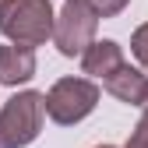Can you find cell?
Wrapping results in <instances>:
<instances>
[{"mask_svg":"<svg viewBox=\"0 0 148 148\" xmlns=\"http://www.w3.org/2000/svg\"><path fill=\"white\" fill-rule=\"evenodd\" d=\"M53 11L49 0H0V35L18 46H46L53 35Z\"/></svg>","mask_w":148,"mask_h":148,"instance_id":"1","label":"cell"},{"mask_svg":"<svg viewBox=\"0 0 148 148\" xmlns=\"http://www.w3.org/2000/svg\"><path fill=\"white\" fill-rule=\"evenodd\" d=\"M46 123V99L42 92H14L0 109V148H25L42 134Z\"/></svg>","mask_w":148,"mask_h":148,"instance_id":"2","label":"cell"},{"mask_svg":"<svg viewBox=\"0 0 148 148\" xmlns=\"http://www.w3.org/2000/svg\"><path fill=\"white\" fill-rule=\"evenodd\" d=\"M42 99H46V116L53 123L74 127L99 106V85L92 78H60L53 81L49 92H42Z\"/></svg>","mask_w":148,"mask_h":148,"instance_id":"3","label":"cell"},{"mask_svg":"<svg viewBox=\"0 0 148 148\" xmlns=\"http://www.w3.org/2000/svg\"><path fill=\"white\" fill-rule=\"evenodd\" d=\"M95 28H99V14L85 0H64V7L53 18L49 42L60 49V57H81L85 46L95 39Z\"/></svg>","mask_w":148,"mask_h":148,"instance_id":"4","label":"cell"},{"mask_svg":"<svg viewBox=\"0 0 148 148\" xmlns=\"http://www.w3.org/2000/svg\"><path fill=\"white\" fill-rule=\"evenodd\" d=\"M32 78H35V49L18 46V42L0 46V85L18 88Z\"/></svg>","mask_w":148,"mask_h":148,"instance_id":"5","label":"cell"},{"mask_svg":"<svg viewBox=\"0 0 148 148\" xmlns=\"http://www.w3.org/2000/svg\"><path fill=\"white\" fill-rule=\"evenodd\" d=\"M145 85H148V74H145L141 67H131L127 60H123L113 74H106V78H102V88H106L116 102H127V106H141Z\"/></svg>","mask_w":148,"mask_h":148,"instance_id":"6","label":"cell"},{"mask_svg":"<svg viewBox=\"0 0 148 148\" xmlns=\"http://www.w3.org/2000/svg\"><path fill=\"white\" fill-rule=\"evenodd\" d=\"M120 64H123V46L116 39H92L85 46V53H81V71L88 74L92 81H95V78L102 81L106 74H113Z\"/></svg>","mask_w":148,"mask_h":148,"instance_id":"7","label":"cell"},{"mask_svg":"<svg viewBox=\"0 0 148 148\" xmlns=\"http://www.w3.org/2000/svg\"><path fill=\"white\" fill-rule=\"evenodd\" d=\"M131 53H134V60L141 64V71L148 74V21L134 28V35H131Z\"/></svg>","mask_w":148,"mask_h":148,"instance_id":"8","label":"cell"},{"mask_svg":"<svg viewBox=\"0 0 148 148\" xmlns=\"http://www.w3.org/2000/svg\"><path fill=\"white\" fill-rule=\"evenodd\" d=\"M85 4L95 11L99 18H116V14H120L127 4H131V0H85Z\"/></svg>","mask_w":148,"mask_h":148,"instance_id":"9","label":"cell"},{"mask_svg":"<svg viewBox=\"0 0 148 148\" xmlns=\"http://www.w3.org/2000/svg\"><path fill=\"white\" fill-rule=\"evenodd\" d=\"M123 148H148V109L141 113V120H138V127H134V134L127 138Z\"/></svg>","mask_w":148,"mask_h":148,"instance_id":"10","label":"cell"},{"mask_svg":"<svg viewBox=\"0 0 148 148\" xmlns=\"http://www.w3.org/2000/svg\"><path fill=\"white\" fill-rule=\"evenodd\" d=\"M141 109H148V85H145V95H141Z\"/></svg>","mask_w":148,"mask_h":148,"instance_id":"11","label":"cell"},{"mask_svg":"<svg viewBox=\"0 0 148 148\" xmlns=\"http://www.w3.org/2000/svg\"><path fill=\"white\" fill-rule=\"evenodd\" d=\"M95 148H116V145H95Z\"/></svg>","mask_w":148,"mask_h":148,"instance_id":"12","label":"cell"}]
</instances>
